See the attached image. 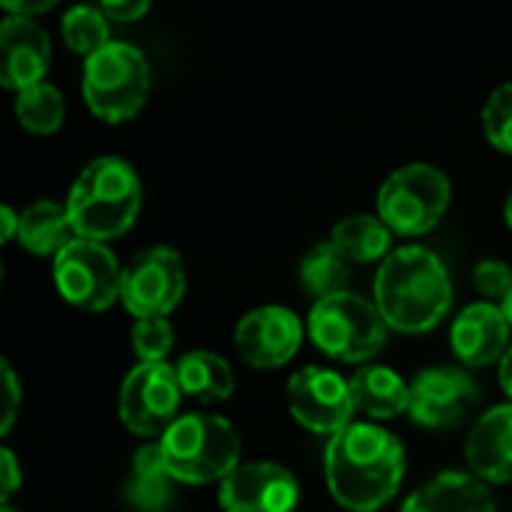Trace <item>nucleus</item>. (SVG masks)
I'll return each instance as SVG.
<instances>
[{
    "label": "nucleus",
    "instance_id": "4",
    "mask_svg": "<svg viewBox=\"0 0 512 512\" xmlns=\"http://www.w3.org/2000/svg\"><path fill=\"white\" fill-rule=\"evenodd\" d=\"M165 465L177 483L207 486L240 468V435L225 417L186 414L159 438Z\"/></svg>",
    "mask_w": 512,
    "mask_h": 512
},
{
    "label": "nucleus",
    "instance_id": "24",
    "mask_svg": "<svg viewBox=\"0 0 512 512\" xmlns=\"http://www.w3.org/2000/svg\"><path fill=\"white\" fill-rule=\"evenodd\" d=\"M348 273H351V264L327 240L306 252L300 264V285L309 297H315V303H321L336 294H345Z\"/></svg>",
    "mask_w": 512,
    "mask_h": 512
},
{
    "label": "nucleus",
    "instance_id": "25",
    "mask_svg": "<svg viewBox=\"0 0 512 512\" xmlns=\"http://www.w3.org/2000/svg\"><path fill=\"white\" fill-rule=\"evenodd\" d=\"M15 117H18V123L24 129L36 132V135H51V132H57L63 126V117H66L63 93L48 81L33 84V87L18 93Z\"/></svg>",
    "mask_w": 512,
    "mask_h": 512
},
{
    "label": "nucleus",
    "instance_id": "30",
    "mask_svg": "<svg viewBox=\"0 0 512 512\" xmlns=\"http://www.w3.org/2000/svg\"><path fill=\"white\" fill-rule=\"evenodd\" d=\"M3 369V390H6V405H3V423H0V435H9L15 417H18V408H21V384L15 378V369L9 360L0 363Z\"/></svg>",
    "mask_w": 512,
    "mask_h": 512
},
{
    "label": "nucleus",
    "instance_id": "20",
    "mask_svg": "<svg viewBox=\"0 0 512 512\" xmlns=\"http://www.w3.org/2000/svg\"><path fill=\"white\" fill-rule=\"evenodd\" d=\"M174 477L165 465L162 447L147 444L132 459V474L126 483V498L138 512H162L168 510L174 498Z\"/></svg>",
    "mask_w": 512,
    "mask_h": 512
},
{
    "label": "nucleus",
    "instance_id": "2",
    "mask_svg": "<svg viewBox=\"0 0 512 512\" xmlns=\"http://www.w3.org/2000/svg\"><path fill=\"white\" fill-rule=\"evenodd\" d=\"M450 303V273L435 252L402 246L384 258L375 276V306L387 327L399 333H426L444 321Z\"/></svg>",
    "mask_w": 512,
    "mask_h": 512
},
{
    "label": "nucleus",
    "instance_id": "18",
    "mask_svg": "<svg viewBox=\"0 0 512 512\" xmlns=\"http://www.w3.org/2000/svg\"><path fill=\"white\" fill-rule=\"evenodd\" d=\"M402 512H495V501L480 477L447 471L420 486Z\"/></svg>",
    "mask_w": 512,
    "mask_h": 512
},
{
    "label": "nucleus",
    "instance_id": "6",
    "mask_svg": "<svg viewBox=\"0 0 512 512\" xmlns=\"http://www.w3.org/2000/svg\"><path fill=\"white\" fill-rule=\"evenodd\" d=\"M309 336L327 357L342 363H363L384 351L387 321L375 303L345 291L315 303L309 315Z\"/></svg>",
    "mask_w": 512,
    "mask_h": 512
},
{
    "label": "nucleus",
    "instance_id": "19",
    "mask_svg": "<svg viewBox=\"0 0 512 512\" xmlns=\"http://www.w3.org/2000/svg\"><path fill=\"white\" fill-rule=\"evenodd\" d=\"M354 408L372 420H393L408 411L411 387L387 366H363L351 378Z\"/></svg>",
    "mask_w": 512,
    "mask_h": 512
},
{
    "label": "nucleus",
    "instance_id": "27",
    "mask_svg": "<svg viewBox=\"0 0 512 512\" xmlns=\"http://www.w3.org/2000/svg\"><path fill=\"white\" fill-rule=\"evenodd\" d=\"M132 348L141 363H165V357L174 348V327L168 318H144L135 321L132 330Z\"/></svg>",
    "mask_w": 512,
    "mask_h": 512
},
{
    "label": "nucleus",
    "instance_id": "14",
    "mask_svg": "<svg viewBox=\"0 0 512 512\" xmlns=\"http://www.w3.org/2000/svg\"><path fill=\"white\" fill-rule=\"evenodd\" d=\"M234 342L249 366L279 369L300 351L303 324L285 306H261L237 324Z\"/></svg>",
    "mask_w": 512,
    "mask_h": 512
},
{
    "label": "nucleus",
    "instance_id": "9",
    "mask_svg": "<svg viewBox=\"0 0 512 512\" xmlns=\"http://www.w3.org/2000/svg\"><path fill=\"white\" fill-rule=\"evenodd\" d=\"M180 381L168 363H138L120 387V420L132 435L162 438L180 417Z\"/></svg>",
    "mask_w": 512,
    "mask_h": 512
},
{
    "label": "nucleus",
    "instance_id": "15",
    "mask_svg": "<svg viewBox=\"0 0 512 512\" xmlns=\"http://www.w3.org/2000/svg\"><path fill=\"white\" fill-rule=\"evenodd\" d=\"M51 63V39L33 21L6 15L0 24V84L9 90H27L42 84Z\"/></svg>",
    "mask_w": 512,
    "mask_h": 512
},
{
    "label": "nucleus",
    "instance_id": "16",
    "mask_svg": "<svg viewBox=\"0 0 512 512\" xmlns=\"http://www.w3.org/2000/svg\"><path fill=\"white\" fill-rule=\"evenodd\" d=\"M510 330L504 309L495 303H474L456 318L450 345L465 366H492L510 351Z\"/></svg>",
    "mask_w": 512,
    "mask_h": 512
},
{
    "label": "nucleus",
    "instance_id": "32",
    "mask_svg": "<svg viewBox=\"0 0 512 512\" xmlns=\"http://www.w3.org/2000/svg\"><path fill=\"white\" fill-rule=\"evenodd\" d=\"M102 12H105V18L108 21H135V18H141V15H147V3L144 0H132V3H102L99 6Z\"/></svg>",
    "mask_w": 512,
    "mask_h": 512
},
{
    "label": "nucleus",
    "instance_id": "11",
    "mask_svg": "<svg viewBox=\"0 0 512 512\" xmlns=\"http://www.w3.org/2000/svg\"><path fill=\"white\" fill-rule=\"evenodd\" d=\"M288 405L294 420L315 435H339L351 426V381L324 366H306L288 381Z\"/></svg>",
    "mask_w": 512,
    "mask_h": 512
},
{
    "label": "nucleus",
    "instance_id": "26",
    "mask_svg": "<svg viewBox=\"0 0 512 512\" xmlns=\"http://www.w3.org/2000/svg\"><path fill=\"white\" fill-rule=\"evenodd\" d=\"M63 39L75 54L93 57L96 51H102L111 39H108V18L99 6H72L63 15Z\"/></svg>",
    "mask_w": 512,
    "mask_h": 512
},
{
    "label": "nucleus",
    "instance_id": "5",
    "mask_svg": "<svg viewBox=\"0 0 512 512\" xmlns=\"http://www.w3.org/2000/svg\"><path fill=\"white\" fill-rule=\"evenodd\" d=\"M87 108L105 123H123L141 111L150 93V63L129 42H108L84 60L81 78Z\"/></svg>",
    "mask_w": 512,
    "mask_h": 512
},
{
    "label": "nucleus",
    "instance_id": "3",
    "mask_svg": "<svg viewBox=\"0 0 512 512\" xmlns=\"http://www.w3.org/2000/svg\"><path fill=\"white\" fill-rule=\"evenodd\" d=\"M141 210V180L135 168L117 156L93 159L75 180L66 213L81 240H114L126 234Z\"/></svg>",
    "mask_w": 512,
    "mask_h": 512
},
{
    "label": "nucleus",
    "instance_id": "7",
    "mask_svg": "<svg viewBox=\"0 0 512 512\" xmlns=\"http://www.w3.org/2000/svg\"><path fill=\"white\" fill-rule=\"evenodd\" d=\"M450 207V180L441 168L414 162L393 171L378 192V219L402 237L432 231Z\"/></svg>",
    "mask_w": 512,
    "mask_h": 512
},
{
    "label": "nucleus",
    "instance_id": "21",
    "mask_svg": "<svg viewBox=\"0 0 512 512\" xmlns=\"http://www.w3.org/2000/svg\"><path fill=\"white\" fill-rule=\"evenodd\" d=\"M75 240L66 207L54 201H36L18 213V243L33 255H60Z\"/></svg>",
    "mask_w": 512,
    "mask_h": 512
},
{
    "label": "nucleus",
    "instance_id": "34",
    "mask_svg": "<svg viewBox=\"0 0 512 512\" xmlns=\"http://www.w3.org/2000/svg\"><path fill=\"white\" fill-rule=\"evenodd\" d=\"M0 222H3V243L18 240V213L12 207H0Z\"/></svg>",
    "mask_w": 512,
    "mask_h": 512
},
{
    "label": "nucleus",
    "instance_id": "37",
    "mask_svg": "<svg viewBox=\"0 0 512 512\" xmlns=\"http://www.w3.org/2000/svg\"><path fill=\"white\" fill-rule=\"evenodd\" d=\"M504 315H507V321H510V327H512V291H510V297H507V303H504Z\"/></svg>",
    "mask_w": 512,
    "mask_h": 512
},
{
    "label": "nucleus",
    "instance_id": "8",
    "mask_svg": "<svg viewBox=\"0 0 512 512\" xmlns=\"http://www.w3.org/2000/svg\"><path fill=\"white\" fill-rule=\"evenodd\" d=\"M54 282L75 309L105 312L123 291V270L105 243L75 237L54 258Z\"/></svg>",
    "mask_w": 512,
    "mask_h": 512
},
{
    "label": "nucleus",
    "instance_id": "28",
    "mask_svg": "<svg viewBox=\"0 0 512 512\" xmlns=\"http://www.w3.org/2000/svg\"><path fill=\"white\" fill-rule=\"evenodd\" d=\"M483 126H486L489 141L501 153L512 156V84H501L489 96V102L483 108Z\"/></svg>",
    "mask_w": 512,
    "mask_h": 512
},
{
    "label": "nucleus",
    "instance_id": "17",
    "mask_svg": "<svg viewBox=\"0 0 512 512\" xmlns=\"http://www.w3.org/2000/svg\"><path fill=\"white\" fill-rule=\"evenodd\" d=\"M468 465L474 477L512 483V405H498L480 417L468 435Z\"/></svg>",
    "mask_w": 512,
    "mask_h": 512
},
{
    "label": "nucleus",
    "instance_id": "36",
    "mask_svg": "<svg viewBox=\"0 0 512 512\" xmlns=\"http://www.w3.org/2000/svg\"><path fill=\"white\" fill-rule=\"evenodd\" d=\"M504 216H507V225L512 228V192L510 198H507V207H504Z\"/></svg>",
    "mask_w": 512,
    "mask_h": 512
},
{
    "label": "nucleus",
    "instance_id": "23",
    "mask_svg": "<svg viewBox=\"0 0 512 512\" xmlns=\"http://www.w3.org/2000/svg\"><path fill=\"white\" fill-rule=\"evenodd\" d=\"M390 240H393V231L378 216H363V213L342 219L330 234V246L348 264L381 261L390 252Z\"/></svg>",
    "mask_w": 512,
    "mask_h": 512
},
{
    "label": "nucleus",
    "instance_id": "31",
    "mask_svg": "<svg viewBox=\"0 0 512 512\" xmlns=\"http://www.w3.org/2000/svg\"><path fill=\"white\" fill-rule=\"evenodd\" d=\"M21 486V468H18V459L12 450H0V495H3V504H9L12 492Z\"/></svg>",
    "mask_w": 512,
    "mask_h": 512
},
{
    "label": "nucleus",
    "instance_id": "12",
    "mask_svg": "<svg viewBox=\"0 0 512 512\" xmlns=\"http://www.w3.org/2000/svg\"><path fill=\"white\" fill-rule=\"evenodd\" d=\"M480 390L465 369L435 366L414 378L408 414L426 429H453L474 408Z\"/></svg>",
    "mask_w": 512,
    "mask_h": 512
},
{
    "label": "nucleus",
    "instance_id": "10",
    "mask_svg": "<svg viewBox=\"0 0 512 512\" xmlns=\"http://www.w3.org/2000/svg\"><path fill=\"white\" fill-rule=\"evenodd\" d=\"M183 291H186L183 258L168 246H150L138 252L123 270L120 300L126 312H132L138 321L168 318V312L183 300Z\"/></svg>",
    "mask_w": 512,
    "mask_h": 512
},
{
    "label": "nucleus",
    "instance_id": "35",
    "mask_svg": "<svg viewBox=\"0 0 512 512\" xmlns=\"http://www.w3.org/2000/svg\"><path fill=\"white\" fill-rule=\"evenodd\" d=\"M498 378H501L504 393L512 399V345H510V351L504 354V360L498 363Z\"/></svg>",
    "mask_w": 512,
    "mask_h": 512
},
{
    "label": "nucleus",
    "instance_id": "33",
    "mask_svg": "<svg viewBox=\"0 0 512 512\" xmlns=\"http://www.w3.org/2000/svg\"><path fill=\"white\" fill-rule=\"evenodd\" d=\"M54 0H33V3H18V0H3V9L6 15H21V18H30V15H39L45 9H51Z\"/></svg>",
    "mask_w": 512,
    "mask_h": 512
},
{
    "label": "nucleus",
    "instance_id": "1",
    "mask_svg": "<svg viewBox=\"0 0 512 512\" xmlns=\"http://www.w3.org/2000/svg\"><path fill=\"white\" fill-rule=\"evenodd\" d=\"M324 474L336 504L351 512H375L402 486L405 447L384 426L351 423L330 438Z\"/></svg>",
    "mask_w": 512,
    "mask_h": 512
},
{
    "label": "nucleus",
    "instance_id": "13",
    "mask_svg": "<svg viewBox=\"0 0 512 512\" xmlns=\"http://www.w3.org/2000/svg\"><path fill=\"white\" fill-rule=\"evenodd\" d=\"M297 501V477L276 462L240 465L219 489L225 512H294Z\"/></svg>",
    "mask_w": 512,
    "mask_h": 512
},
{
    "label": "nucleus",
    "instance_id": "38",
    "mask_svg": "<svg viewBox=\"0 0 512 512\" xmlns=\"http://www.w3.org/2000/svg\"><path fill=\"white\" fill-rule=\"evenodd\" d=\"M0 512H15V510H12L9 504H3V507H0Z\"/></svg>",
    "mask_w": 512,
    "mask_h": 512
},
{
    "label": "nucleus",
    "instance_id": "22",
    "mask_svg": "<svg viewBox=\"0 0 512 512\" xmlns=\"http://www.w3.org/2000/svg\"><path fill=\"white\" fill-rule=\"evenodd\" d=\"M174 369H177L183 396H189L201 405L225 402L234 393V372L219 354L192 351V354L180 357V363Z\"/></svg>",
    "mask_w": 512,
    "mask_h": 512
},
{
    "label": "nucleus",
    "instance_id": "29",
    "mask_svg": "<svg viewBox=\"0 0 512 512\" xmlns=\"http://www.w3.org/2000/svg\"><path fill=\"white\" fill-rule=\"evenodd\" d=\"M474 285L483 297L507 303L512 291V270L504 261H480L474 270Z\"/></svg>",
    "mask_w": 512,
    "mask_h": 512
}]
</instances>
